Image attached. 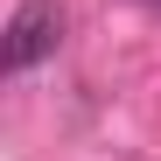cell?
Masks as SVG:
<instances>
[{
  "instance_id": "6da1fadb",
  "label": "cell",
  "mask_w": 161,
  "mask_h": 161,
  "mask_svg": "<svg viewBox=\"0 0 161 161\" xmlns=\"http://www.w3.org/2000/svg\"><path fill=\"white\" fill-rule=\"evenodd\" d=\"M56 42H63V7L56 0H21L14 21H7V42H0V63L35 70L42 56H56Z\"/></svg>"
},
{
  "instance_id": "7a4b0ae2",
  "label": "cell",
  "mask_w": 161,
  "mask_h": 161,
  "mask_svg": "<svg viewBox=\"0 0 161 161\" xmlns=\"http://www.w3.org/2000/svg\"><path fill=\"white\" fill-rule=\"evenodd\" d=\"M154 7H161V0H154Z\"/></svg>"
}]
</instances>
